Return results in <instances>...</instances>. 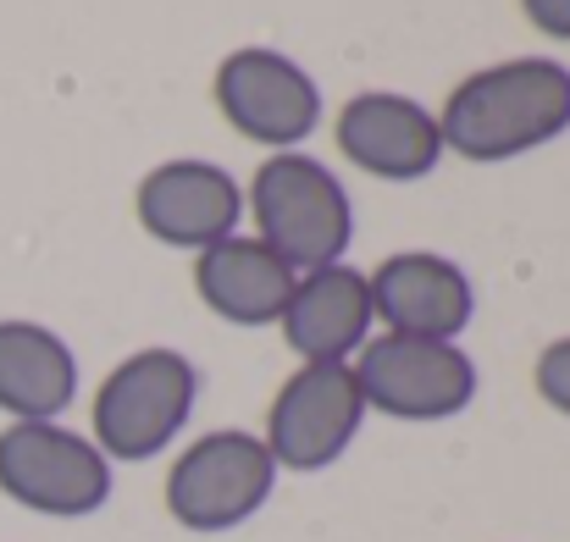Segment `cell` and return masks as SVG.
Returning <instances> with one entry per match:
<instances>
[{
  "instance_id": "6da1fadb",
  "label": "cell",
  "mask_w": 570,
  "mask_h": 542,
  "mask_svg": "<svg viewBox=\"0 0 570 542\" xmlns=\"http://www.w3.org/2000/svg\"><path fill=\"white\" fill-rule=\"evenodd\" d=\"M570 128V72L549 56H521L471 72L438 111L443 150L465 161H515Z\"/></svg>"
},
{
  "instance_id": "7a4b0ae2",
  "label": "cell",
  "mask_w": 570,
  "mask_h": 542,
  "mask_svg": "<svg viewBox=\"0 0 570 542\" xmlns=\"http://www.w3.org/2000/svg\"><path fill=\"white\" fill-rule=\"evenodd\" d=\"M249 210H255V238L277 249L294 272L338 266L355 233L344 183L316 156H294V150L261 161V173L249 178Z\"/></svg>"
},
{
  "instance_id": "3957f363",
  "label": "cell",
  "mask_w": 570,
  "mask_h": 542,
  "mask_svg": "<svg viewBox=\"0 0 570 542\" xmlns=\"http://www.w3.org/2000/svg\"><path fill=\"white\" fill-rule=\"evenodd\" d=\"M199 371L178 349H139L95 393V449L117 465L156 460L194 415Z\"/></svg>"
},
{
  "instance_id": "277c9868",
  "label": "cell",
  "mask_w": 570,
  "mask_h": 542,
  "mask_svg": "<svg viewBox=\"0 0 570 542\" xmlns=\"http://www.w3.org/2000/svg\"><path fill=\"white\" fill-rule=\"evenodd\" d=\"M0 493L33 515L78 521L111 499V460L61 421H11L0 432Z\"/></svg>"
},
{
  "instance_id": "5b68a950",
  "label": "cell",
  "mask_w": 570,
  "mask_h": 542,
  "mask_svg": "<svg viewBox=\"0 0 570 542\" xmlns=\"http://www.w3.org/2000/svg\"><path fill=\"white\" fill-rule=\"evenodd\" d=\"M277 487V460L255 432H205L167 471V510L189 532H233L244 526Z\"/></svg>"
},
{
  "instance_id": "8992f818",
  "label": "cell",
  "mask_w": 570,
  "mask_h": 542,
  "mask_svg": "<svg viewBox=\"0 0 570 542\" xmlns=\"http://www.w3.org/2000/svg\"><path fill=\"white\" fill-rule=\"evenodd\" d=\"M350 371L366 410H382L393 421H449L476 398L471 355L438 338H404V333L366 338Z\"/></svg>"
},
{
  "instance_id": "52a82bcc",
  "label": "cell",
  "mask_w": 570,
  "mask_h": 542,
  "mask_svg": "<svg viewBox=\"0 0 570 542\" xmlns=\"http://www.w3.org/2000/svg\"><path fill=\"white\" fill-rule=\"evenodd\" d=\"M366 421V398L355 387L350 361H316L299 365L266 415V454L277 460V471H327L338 465V454L355 443Z\"/></svg>"
},
{
  "instance_id": "ba28073f",
  "label": "cell",
  "mask_w": 570,
  "mask_h": 542,
  "mask_svg": "<svg viewBox=\"0 0 570 542\" xmlns=\"http://www.w3.org/2000/svg\"><path fill=\"white\" fill-rule=\"evenodd\" d=\"M216 106L244 139H255L266 150H294L322 122L316 78L294 56L266 50V45L233 50L216 67Z\"/></svg>"
},
{
  "instance_id": "9c48e42d",
  "label": "cell",
  "mask_w": 570,
  "mask_h": 542,
  "mask_svg": "<svg viewBox=\"0 0 570 542\" xmlns=\"http://www.w3.org/2000/svg\"><path fill=\"white\" fill-rule=\"evenodd\" d=\"M366 283H372V316H377L387 333H404V338L460 344V333L476 316L471 277L454 260L426 255V249L387 255Z\"/></svg>"
},
{
  "instance_id": "30bf717a",
  "label": "cell",
  "mask_w": 570,
  "mask_h": 542,
  "mask_svg": "<svg viewBox=\"0 0 570 542\" xmlns=\"http://www.w3.org/2000/svg\"><path fill=\"white\" fill-rule=\"evenodd\" d=\"M139 227L173 249H210L238 233L244 188L210 161H167L139 183Z\"/></svg>"
},
{
  "instance_id": "8fae6325",
  "label": "cell",
  "mask_w": 570,
  "mask_h": 542,
  "mask_svg": "<svg viewBox=\"0 0 570 542\" xmlns=\"http://www.w3.org/2000/svg\"><path fill=\"white\" fill-rule=\"evenodd\" d=\"M338 156H350L372 178L415 183L443 161V134L421 100L372 89L338 111Z\"/></svg>"
},
{
  "instance_id": "7c38bea8",
  "label": "cell",
  "mask_w": 570,
  "mask_h": 542,
  "mask_svg": "<svg viewBox=\"0 0 570 542\" xmlns=\"http://www.w3.org/2000/svg\"><path fill=\"white\" fill-rule=\"evenodd\" d=\"M372 283L355 266H322V272H299L288 311H283V344L305 365L316 361H350L361 355V344L372 338Z\"/></svg>"
},
{
  "instance_id": "4fadbf2b",
  "label": "cell",
  "mask_w": 570,
  "mask_h": 542,
  "mask_svg": "<svg viewBox=\"0 0 570 542\" xmlns=\"http://www.w3.org/2000/svg\"><path fill=\"white\" fill-rule=\"evenodd\" d=\"M294 283H299V272L277 249H266L261 238H244V233L199 249V260H194V294L233 327L283 322Z\"/></svg>"
},
{
  "instance_id": "5bb4252c",
  "label": "cell",
  "mask_w": 570,
  "mask_h": 542,
  "mask_svg": "<svg viewBox=\"0 0 570 542\" xmlns=\"http://www.w3.org/2000/svg\"><path fill=\"white\" fill-rule=\"evenodd\" d=\"M78 398V355L39 322H0V410L11 421H56Z\"/></svg>"
},
{
  "instance_id": "9a60e30c",
  "label": "cell",
  "mask_w": 570,
  "mask_h": 542,
  "mask_svg": "<svg viewBox=\"0 0 570 542\" xmlns=\"http://www.w3.org/2000/svg\"><path fill=\"white\" fill-rule=\"evenodd\" d=\"M538 393H543V404L549 410H560V415H570V338H560V344H549L543 355H538Z\"/></svg>"
},
{
  "instance_id": "2e32d148",
  "label": "cell",
  "mask_w": 570,
  "mask_h": 542,
  "mask_svg": "<svg viewBox=\"0 0 570 542\" xmlns=\"http://www.w3.org/2000/svg\"><path fill=\"white\" fill-rule=\"evenodd\" d=\"M527 22L543 28L549 39H570V0H521Z\"/></svg>"
}]
</instances>
